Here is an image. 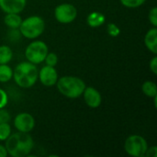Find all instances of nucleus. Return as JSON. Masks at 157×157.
I'll list each match as a JSON object with an SVG mask.
<instances>
[{"mask_svg": "<svg viewBox=\"0 0 157 157\" xmlns=\"http://www.w3.org/2000/svg\"><path fill=\"white\" fill-rule=\"evenodd\" d=\"M86 21H87V24L91 28H98L105 23L106 17L102 13L94 11V12H91L87 16Z\"/></svg>", "mask_w": 157, "mask_h": 157, "instance_id": "nucleus-14", "label": "nucleus"}, {"mask_svg": "<svg viewBox=\"0 0 157 157\" xmlns=\"http://www.w3.org/2000/svg\"><path fill=\"white\" fill-rule=\"evenodd\" d=\"M44 62H45L46 65L55 67V65L58 63V56L54 52H48V54L45 57Z\"/></svg>", "mask_w": 157, "mask_h": 157, "instance_id": "nucleus-20", "label": "nucleus"}, {"mask_svg": "<svg viewBox=\"0 0 157 157\" xmlns=\"http://www.w3.org/2000/svg\"><path fill=\"white\" fill-rule=\"evenodd\" d=\"M82 95L84 96V100H85L86 104L89 108L97 109L101 105V102H102L101 94L95 87H92V86L86 87V86Z\"/></svg>", "mask_w": 157, "mask_h": 157, "instance_id": "nucleus-10", "label": "nucleus"}, {"mask_svg": "<svg viewBox=\"0 0 157 157\" xmlns=\"http://www.w3.org/2000/svg\"><path fill=\"white\" fill-rule=\"evenodd\" d=\"M8 101V97L7 94L0 88V109H3L6 106Z\"/></svg>", "mask_w": 157, "mask_h": 157, "instance_id": "nucleus-24", "label": "nucleus"}, {"mask_svg": "<svg viewBox=\"0 0 157 157\" xmlns=\"http://www.w3.org/2000/svg\"><path fill=\"white\" fill-rule=\"evenodd\" d=\"M149 66H150V70L153 72V74L156 75L157 74V57L156 56H155V57H153V58H152V60L150 61V64H149Z\"/></svg>", "mask_w": 157, "mask_h": 157, "instance_id": "nucleus-26", "label": "nucleus"}, {"mask_svg": "<svg viewBox=\"0 0 157 157\" xmlns=\"http://www.w3.org/2000/svg\"><path fill=\"white\" fill-rule=\"evenodd\" d=\"M10 121V114L7 110L3 109H0V124L4 122H8Z\"/></svg>", "mask_w": 157, "mask_h": 157, "instance_id": "nucleus-23", "label": "nucleus"}, {"mask_svg": "<svg viewBox=\"0 0 157 157\" xmlns=\"http://www.w3.org/2000/svg\"><path fill=\"white\" fill-rule=\"evenodd\" d=\"M58 78V73L53 66L45 65L39 71L38 79H40V83L45 86H55Z\"/></svg>", "mask_w": 157, "mask_h": 157, "instance_id": "nucleus-9", "label": "nucleus"}, {"mask_svg": "<svg viewBox=\"0 0 157 157\" xmlns=\"http://www.w3.org/2000/svg\"><path fill=\"white\" fill-rule=\"evenodd\" d=\"M144 44L146 48L153 52L154 54L157 53V29L154 27L150 29L144 37Z\"/></svg>", "mask_w": 157, "mask_h": 157, "instance_id": "nucleus-12", "label": "nucleus"}, {"mask_svg": "<svg viewBox=\"0 0 157 157\" xmlns=\"http://www.w3.org/2000/svg\"><path fill=\"white\" fill-rule=\"evenodd\" d=\"M39 76V70L36 64L29 62H22L18 63L13 71V78L15 83L22 88H29L33 86Z\"/></svg>", "mask_w": 157, "mask_h": 157, "instance_id": "nucleus-2", "label": "nucleus"}, {"mask_svg": "<svg viewBox=\"0 0 157 157\" xmlns=\"http://www.w3.org/2000/svg\"><path fill=\"white\" fill-rule=\"evenodd\" d=\"M142 91L145 96L149 98H155L157 96L156 84L150 80L145 81L142 86Z\"/></svg>", "mask_w": 157, "mask_h": 157, "instance_id": "nucleus-15", "label": "nucleus"}, {"mask_svg": "<svg viewBox=\"0 0 157 157\" xmlns=\"http://www.w3.org/2000/svg\"><path fill=\"white\" fill-rule=\"evenodd\" d=\"M14 126L17 132L29 133L35 127V119L29 113H19L14 120Z\"/></svg>", "mask_w": 157, "mask_h": 157, "instance_id": "nucleus-8", "label": "nucleus"}, {"mask_svg": "<svg viewBox=\"0 0 157 157\" xmlns=\"http://www.w3.org/2000/svg\"><path fill=\"white\" fill-rule=\"evenodd\" d=\"M148 148L146 140L141 135H131L129 136L124 144L125 152L133 157H144Z\"/></svg>", "mask_w": 157, "mask_h": 157, "instance_id": "nucleus-6", "label": "nucleus"}, {"mask_svg": "<svg viewBox=\"0 0 157 157\" xmlns=\"http://www.w3.org/2000/svg\"><path fill=\"white\" fill-rule=\"evenodd\" d=\"M27 0H0V8L7 13H17L22 12L26 6Z\"/></svg>", "mask_w": 157, "mask_h": 157, "instance_id": "nucleus-11", "label": "nucleus"}, {"mask_svg": "<svg viewBox=\"0 0 157 157\" xmlns=\"http://www.w3.org/2000/svg\"><path fill=\"white\" fill-rule=\"evenodd\" d=\"M13 58V52L7 45L0 46V64L8 63Z\"/></svg>", "mask_w": 157, "mask_h": 157, "instance_id": "nucleus-16", "label": "nucleus"}, {"mask_svg": "<svg viewBox=\"0 0 157 157\" xmlns=\"http://www.w3.org/2000/svg\"><path fill=\"white\" fill-rule=\"evenodd\" d=\"M8 155L7 151L5 147V145L0 144V157H6Z\"/></svg>", "mask_w": 157, "mask_h": 157, "instance_id": "nucleus-27", "label": "nucleus"}, {"mask_svg": "<svg viewBox=\"0 0 157 157\" xmlns=\"http://www.w3.org/2000/svg\"><path fill=\"white\" fill-rule=\"evenodd\" d=\"M11 134V127L8 122L0 124V141H6Z\"/></svg>", "mask_w": 157, "mask_h": 157, "instance_id": "nucleus-18", "label": "nucleus"}, {"mask_svg": "<svg viewBox=\"0 0 157 157\" xmlns=\"http://www.w3.org/2000/svg\"><path fill=\"white\" fill-rule=\"evenodd\" d=\"M48 52L49 49L44 41L34 40L27 46L25 50V57L28 62L37 65L44 62Z\"/></svg>", "mask_w": 157, "mask_h": 157, "instance_id": "nucleus-5", "label": "nucleus"}, {"mask_svg": "<svg viewBox=\"0 0 157 157\" xmlns=\"http://www.w3.org/2000/svg\"><path fill=\"white\" fill-rule=\"evenodd\" d=\"M45 29V22L40 16H30L22 22L18 28L20 34L29 40H34L40 37Z\"/></svg>", "mask_w": 157, "mask_h": 157, "instance_id": "nucleus-4", "label": "nucleus"}, {"mask_svg": "<svg viewBox=\"0 0 157 157\" xmlns=\"http://www.w3.org/2000/svg\"><path fill=\"white\" fill-rule=\"evenodd\" d=\"M56 86L58 91L68 98H77L81 97L86 88L84 80L73 75H64L58 78Z\"/></svg>", "mask_w": 157, "mask_h": 157, "instance_id": "nucleus-3", "label": "nucleus"}, {"mask_svg": "<svg viewBox=\"0 0 157 157\" xmlns=\"http://www.w3.org/2000/svg\"><path fill=\"white\" fill-rule=\"evenodd\" d=\"M77 17V10L74 5L71 4H61L56 6L54 10L55 19L62 24H69L73 22Z\"/></svg>", "mask_w": 157, "mask_h": 157, "instance_id": "nucleus-7", "label": "nucleus"}, {"mask_svg": "<svg viewBox=\"0 0 157 157\" xmlns=\"http://www.w3.org/2000/svg\"><path fill=\"white\" fill-rule=\"evenodd\" d=\"M107 29H108L109 35L111 36V37H117V36H119L120 33H121L120 28H119L116 24H114V23H109V24L108 25V27H107Z\"/></svg>", "mask_w": 157, "mask_h": 157, "instance_id": "nucleus-21", "label": "nucleus"}, {"mask_svg": "<svg viewBox=\"0 0 157 157\" xmlns=\"http://www.w3.org/2000/svg\"><path fill=\"white\" fill-rule=\"evenodd\" d=\"M144 156L147 157H156L157 156V147L156 146H152L150 148H147L146 153Z\"/></svg>", "mask_w": 157, "mask_h": 157, "instance_id": "nucleus-25", "label": "nucleus"}, {"mask_svg": "<svg viewBox=\"0 0 157 157\" xmlns=\"http://www.w3.org/2000/svg\"><path fill=\"white\" fill-rule=\"evenodd\" d=\"M4 22L11 29H17L22 22V18L17 13H7L4 17Z\"/></svg>", "mask_w": 157, "mask_h": 157, "instance_id": "nucleus-13", "label": "nucleus"}, {"mask_svg": "<svg viewBox=\"0 0 157 157\" xmlns=\"http://www.w3.org/2000/svg\"><path fill=\"white\" fill-rule=\"evenodd\" d=\"M13 78V70L6 64H0V83H7Z\"/></svg>", "mask_w": 157, "mask_h": 157, "instance_id": "nucleus-17", "label": "nucleus"}, {"mask_svg": "<svg viewBox=\"0 0 157 157\" xmlns=\"http://www.w3.org/2000/svg\"><path fill=\"white\" fill-rule=\"evenodd\" d=\"M34 146V141L29 133L17 132L10 134L6 140L5 147L12 157L28 156Z\"/></svg>", "mask_w": 157, "mask_h": 157, "instance_id": "nucleus-1", "label": "nucleus"}, {"mask_svg": "<svg viewBox=\"0 0 157 157\" xmlns=\"http://www.w3.org/2000/svg\"><path fill=\"white\" fill-rule=\"evenodd\" d=\"M149 21L150 23L154 26V27H157V7L154 6L150 12H149Z\"/></svg>", "mask_w": 157, "mask_h": 157, "instance_id": "nucleus-22", "label": "nucleus"}, {"mask_svg": "<svg viewBox=\"0 0 157 157\" xmlns=\"http://www.w3.org/2000/svg\"><path fill=\"white\" fill-rule=\"evenodd\" d=\"M121 3L129 8H136L141 6H143L146 0H120Z\"/></svg>", "mask_w": 157, "mask_h": 157, "instance_id": "nucleus-19", "label": "nucleus"}]
</instances>
